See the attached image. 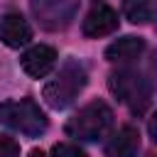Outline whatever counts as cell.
Returning <instances> with one entry per match:
<instances>
[{"label":"cell","mask_w":157,"mask_h":157,"mask_svg":"<svg viewBox=\"0 0 157 157\" xmlns=\"http://www.w3.org/2000/svg\"><path fill=\"white\" fill-rule=\"evenodd\" d=\"M86 81H88V76H86L83 64L76 61V59H66V61L61 64L59 74L44 86L42 98H44V103H47L49 108L64 110V108H69V105L76 101V96L86 88Z\"/></svg>","instance_id":"obj_1"},{"label":"cell","mask_w":157,"mask_h":157,"mask_svg":"<svg viewBox=\"0 0 157 157\" xmlns=\"http://www.w3.org/2000/svg\"><path fill=\"white\" fill-rule=\"evenodd\" d=\"M0 123L27 135V137H39L47 132V115L44 110L32 101V98H20V101H2L0 103Z\"/></svg>","instance_id":"obj_2"},{"label":"cell","mask_w":157,"mask_h":157,"mask_svg":"<svg viewBox=\"0 0 157 157\" xmlns=\"http://www.w3.org/2000/svg\"><path fill=\"white\" fill-rule=\"evenodd\" d=\"M113 125V110L103 101H91L86 103L69 123H66V135L76 140H101Z\"/></svg>","instance_id":"obj_3"},{"label":"cell","mask_w":157,"mask_h":157,"mask_svg":"<svg viewBox=\"0 0 157 157\" xmlns=\"http://www.w3.org/2000/svg\"><path fill=\"white\" fill-rule=\"evenodd\" d=\"M108 86H110V93H113L120 103H125L132 113L142 115V113L147 110L152 91H150V83H147L137 71H132V69H120V71L110 74Z\"/></svg>","instance_id":"obj_4"},{"label":"cell","mask_w":157,"mask_h":157,"mask_svg":"<svg viewBox=\"0 0 157 157\" xmlns=\"http://www.w3.org/2000/svg\"><path fill=\"white\" fill-rule=\"evenodd\" d=\"M29 10L42 29L59 32L74 22L78 12V0H29Z\"/></svg>","instance_id":"obj_5"},{"label":"cell","mask_w":157,"mask_h":157,"mask_svg":"<svg viewBox=\"0 0 157 157\" xmlns=\"http://www.w3.org/2000/svg\"><path fill=\"white\" fill-rule=\"evenodd\" d=\"M83 34L91 37V39H98V37H108L118 29V12L105 5V2H96L86 17H83V25H81Z\"/></svg>","instance_id":"obj_6"},{"label":"cell","mask_w":157,"mask_h":157,"mask_svg":"<svg viewBox=\"0 0 157 157\" xmlns=\"http://www.w3.org/2000/svg\"><path fill=\"white\" fill-rule=\"evenodd\" d=\"M20 64H22V69H25L27 76L44 78L56 66V52L52 47H47V44H34V47H29L20 56Z\"/></svg>","instance_id":"obj_7"},{"label":"cell","mask_w":157,"mask_h":157,"mask_svg":"<svg viewBox=\"0 0 157 157\" xmlns=\"http://www.w3.org/2000/svg\"><path fill=\"white\" fill-rule=\"evenodd\" d=\"M32 39V27L29 22L17 15V12H7L2 20H0V42L10 49H20L25 44H29Z\"/></svg>","instance_id":"obj_8"},{"label":"cell","mask_w":157,"mask_h":157,"mask_svg":"<svg viewBox=\"0 0 157 157\" xmlns=\"http://www.w3.org/2000/svg\"><path fill=\"white\" fill-rule=\"evenodd\" d=\"M140 152V132L132 125L118 128L105 142V157H137Z\"/></svg>","instance_id":"obj_9"},{"label":"cell","mask_w":157,"mask_h":157,"mask_svg":"<svg viewBox=\"0 0 157 157\" xmlns=\"http://www.w3.org/2000/svg\"><path fill=\"white\" fill-rule=\"evenodd\" d=\"M142 52H145V39L128 34V37H123V39H115V42L105 49V59H108V61H132V59H137Z\"/></svg>","instance_id":"obj_10"},{"label":"cell","mask_w":157,"mask_h":157,"mask_svg":"<svg viewBox=\"0 0 157 157\" xmlns=\"http://www.w3.org/2000/svg\"><path fill=\"white\" fill-rule=\"evenodd\" d=\"M123 15L125 20H130L132 25H145L152 17V7L150 0H123Z\"/></svg>","instance_id":"obj_11"},{"label":"cell","mask_w":157,"mask_h":157,"mask_svg":"<svg viewBox=\"0 0 157 157\" xmlns=\"http://www.w3.org/2000/svg\"><path fill=\"white\" fill-rule=\"evenodd\" d=\"M52 157H86V155H83V150H78L71 142H59L52 147Z\"/></svg>","instance_id":"obj_12"},{"label":"cell","mask_w":157,"mask_h":157,"mask_svg":"<svg viewBox=\"0 0 157 157\" xmlns=\"http://www.w3.org/2000/svg\"><path fill=\"white\" fill-rule=\"evenodd\" d=\"M0 157H20V145L10 135H0Z\"/></svg>","instance_id":"obj_13"},{"label":"cell","mask_w":157,"mask_h":157,"mask_svg":"<svg viewBox=\"0 0 157 157\" xmlns=\"http://www.w3.org/2000/svg\"><path fill=\"white\" fill-rule=\"evenodd\" d=\"M147 132H150V137L157 142V110L152 113V118H150V123H147Z\"/></svg>","instance_id":"obj_14"},{"label":"cell","mask_w":157,"mask_h":157,"mask_svg":"<svg viewBox=\"0 0 157 157\" xmlns=\"http://www.w3.org/2000/svg\"><path fill=\"white\" fill-rule=\"evenodd\" d=\"M152 71H155V76H157V52H155V56H152Z\"/></svg>","instance_id":"obj_15"},{"label":"cell","mask_w":157,"mask_h":157,"mask_svg":"<svg viewBox=\"0 0 157 157\" xmlns=\"http://www.w3.org/2000/svg\"><path fill=\"white\" fill-rule=\"evenodd\" d=\"M29 157H44V155H42V152H39V150H34V152H32V155H29Z\"/></svg>","instance_id":"obj_16"}]
</instances>
